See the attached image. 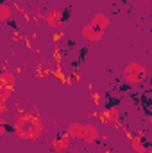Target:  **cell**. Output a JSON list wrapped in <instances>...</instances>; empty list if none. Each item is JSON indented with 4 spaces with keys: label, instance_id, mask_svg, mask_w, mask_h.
<instances>
[{
    "label": "cell",
    "instance_id": "6da1fadb",
    "mask_svg": "<svg viewBox=\"0 0 152 153\" xmlns=\"http://www.w3.org/2000/svg\"><path fill=\"white\" fill-rule=\"evenodd\" d=\"M13 132H14V135L18 139H23V141H38L39 137L43 135V132H45V125H43V119L41 117L25 112V114H20L14 119Z\"/></svg>",
    "mask_w": 152,
    "mask_h": 153
},
{
    "label": "cell",
    "instance_id": "7a4b0ae2",
    "mask_svg": "<svg viewBox=\"0 0 152 153\" xmlns=\"http://www.w3.org/2000/svg\"><path fill=\"white\" fill-rule=\"evenodd\" d=\"M109 23H111V20H109L108 14L95 13L91 16V20L81 29V34H82V38L86 39V41H90V43H99V41L104 39V34H106Z\"/></svg>",
    "mask_w": 152,
    "mask_h": 153
},
{
    "label": "cell",
    "instance_id": "3957f363",
    "mask_svg": "<svg viewBox=\"0 0 152 153\" xmlns=\"http://www.w3.org/2000/svg\"><path fill=\"white\" fill-rule=\"evenodd\" d=\"M122 75H123V80L129 82V84H141L143 80H147L149 71H147V68L141 66L140 62H129V64L123 66Z\"/></svg>",
    "mask_w": 152,
    "mask_h": 153
},
{
    "label": "cell",
    "instance_id": "277c9868",
    "mask_svg": "<svg viewBox=\"0 0 152 153\" xmlns=\"http://www.w3.org/2000/svg\"><path fill=\"white\" fill-rule=\"evenodd\" d=\"M99 139H100V130L95 126V125H91V123H86L84 125V134H82V143L84 144H88V146H93V144H97L99 143Z\"/></svg>",
    "mask_w": 152,
    "mask_h": 153
},
{
    "label": "cell",
    "instance_id": "5b68a950",
    "mask_svg": "<svg viewBox=\"0 0 152 153\" xmlns=\"http://www.w3.org/2000/svg\"><path fill=\"white\" fill-rule=\"evenodd\" d=\"M43 20H45V23H47L50 29H57V27L63 25V22H65V14H63L61 11L54 9V11H48V13L43 16Z\"/></svg>",
    "mask_w": 152,
    "mask_h": 153
},
{
    "label": "cell",
    "instance_id": "8992f818",
    "mask_svg": "<svg viewBox=\"0 0 152 153\" xmlns=\"http://www.w3.org/2000/svg\"><path fill=\"white\" fill-rule=\"evenodd\" d=\"M100 121L106 123V125H114V126H120V112L116 107H109L106 109L104 112H100Z\"/></svg>",
    "mask_w": 152,
    "mask_h": 153
},
{
    "label": "cell",
    "instance_id": "52a82bcc",
    "mask_svg": "<svg viewBox=\"0 0 152 153\" xmlns=\"http://www.w3.org/2000/svg\"><path fill=\"white\" fill-rule=\"evenodd\" d=\"M82 134H84V123L74 121V123H70L68 128H66V135H68L72 141H81V139H82Z\"/></svg>",
    "mask_w": 152,
    "mask_h": 153
},
{
    "label": "cell",
    "instance_id": "ba28073f",
    "mask_svg": "<svg viewBox=\"0 0 152 153\" xmlns=\"http://www.w3.org/2000/svg\"><path fill=\"white\" fill-rule=\"evenodd\" d=\"M70 137L65 134V135H59V137H54L52 139V150L56 153H63V152H66L68 148H70Z\"/></svg>",
    "mask_w": 152,
    "mask_h": 153
},
{
    "label": "cell",
    "instance_id": "9c48e42d",
    "mask_svg": "<svg viewBox=\"0 0 152 153\" xmlns=\"http://www.w3.org/2000/svg\"><path fill=\"white\" fill-rule=\"evenodd\" d=\"M0 85L13 87V89H14V85H16V75L11 73V71H7V70H4L2 75H0Z\"/></svg>",
    "mask_w": 152,
    "mask_h": 153
},
{
    "label": "cell",
    "instance_id": "30bf717a",
    "mask_svg": "<svg viewBox=\"0 0 152 153\" xmlns=\"http://www.w3.org/2000/svg\"><path fill=\"white\" fill-rule=\"evenodd\" d=\"M11 18H13V9H11V5L7 2H4L0 5V22L2 23H7Z\"/></svg>",
    "mask_w": 152,
    "mask_h": 153
},
{
    "label": "cell",
    "instance_id": "8fae6325",
    "mask_svg": "<svg viewBox=\"0 0 152 153\" xmlns=\"http://www.w3.org/2000/svg\"><path fill=\"white\" fill-rule=\"evenodd\" d=\"M131 144H132V150L136 153H147V146L141 141V137H132L131 139Z\"/></svg>",
    "mask_w": 152,
    "mask_h": 153
},
{
    "label": "cell",
    "instance_id": "7c38bea8",
    "mask_svg": "<svg viewBox=\"0 0 152 153\" xmlns=\"http://www.w3.org/2000/svg\"><path fill=\"white\" fill-rule=\"evenodd\" d=\"M149 121H150V125H152V116H150V119H149Z\"/></svg>",
    "mask_w": 152,
    "mask_h": 153
},
{
    "label": "cell",
    "instance_id": "4fadbf2b",
    "mask_svg": "<svg viewBox=\"0 0 152 153\" xmlns=\"http://www.w3.org/2000/svg\"><path fill=\"white\" fill-rule=\"evenodd\" d=\"M150 30H152V23H150Z\"/></svg>",
    "mask_w": 152,
    "mask_h": 153
}]
</instances>
